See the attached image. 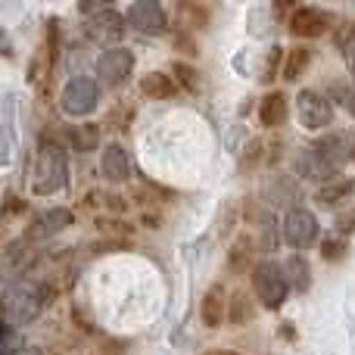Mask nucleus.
I'll return each instance as SVG.
<instances>
[{
    "mask_svg": "<svg viewBox=\"0 0 355 355\" xmlns=\"http://www.w3.org/2000/svg\"><path fill=\"white\" fill-rule=\"evenodd\" d=\"M47 296L50 293L44 284L31 281V277H19V281H12L10 287L3 290L0 306H3V315L10 324H28V321H35L37 315L44 312Z\"/></svg>",
    "mask_w": 355,
    "mask_h": 355,
    "instance_id": "obj_1",
    "label": "nucleus"
},
{
    "mask_svg": "<svg viewBox=\"0 0 355 355\" xmlns=\"http://www.w3.org/2000/svg\"><path fill=\"white\" fill-rule=\"evenodd\" d=\"M66 181H69L66 153H62L60 144L44 141L41 150H37V162H35V193H41V196L56 193L60 187H66Z\"/></svg>",
    "mask_w": 355,
    "mask_h": 355,
    "instance_id": "obj_2",
    "label": "nucleus"
},
{
    "mask_svg": "<svg viewBox=\"0 0 355 355\" xmlns=\"http://www.w3.org/2000/svg\"><path fill=\"white\" fill-rule=\"evenodd\" d=\"M252 290H256L259 302H262L265 309H281L284 300H287L290 284L277 262H259L256 268H252Z\"/></svg>",
    "mask_w": 355,
    "mask_h": 355,
    "instance_id": "obj_3",
    "label": "nucleus"
},
{
    "mask_svg": "<svg viewBox=\"0 0 355 355\" xmlns=\"http://www.w3.org/2000/svg\"><path fill=\"white\" fill-rule=\"evenodd\" d=\"M60 103H62V110H66L69 116H91V112L97 110V103H100L97 81H91L87 75H78V78L66 81Z\"/></svg>",
    "mask_w": 355,
    "mask_h": 355,
    "instance_id": "obj_4",
    "label": "nucleus"
},
{
    "mask_svg": "<svg viewBox=\"0 0 355 355\" xmlns=\"http://www.w3.org/2000/svg\"><path fill=\"white\" fill-rule=\"evenodd\" d=\"M296 112H300L302 128H309V131H321V128H327V125L334 122L331 100L321 97V94L312 91V87L300 91V97H296Z\"/></svg>",
    "mask_w": 355,
    "mask_h": 355,
    "instance_id": "obj_5",
    "label": "nucleus"
},
{
    "mask_svg": "<svg viewBox=\"0 0 355 355\" xmlns=\"http://www.w3.org/2000/svg\"><path fill=\"white\" fill-rule=\"evenodd\" d=\"M131 69H135V56H131L128 47H110L100 53L97 60V78L103 81L106 87H122L128 81Z\"/></svg>",
    "mask_w": 355,
    "mask_h": 355,
    "instance_id": "obj_6",
    "label": "nucleus"
},
{
    "mask_svg": "<svg viewBox=\"0 0 355 355\" xmlns=\"http://www.w3.org/2000/svg\"><path fill=\"white\" fill-rule=\"evenodd\" d=\"M284 240H287L293 250H306V246L315 243V237H318V218H315L309 209H290L287 215H284Z\"/></svg>",
    "mask_w": 355,
    "mask_h": 355,
    "instance_id": "obj_7",
    "label": "nucleus"
},
{
    "mask_svg": "<svg viewBox=\"0 0 355 355\" xmlns=\"http://www.w3.org/2000/svg\"><path fill=\"white\" fill-rule=\"evenodd\" d=\"M125 19H128L131 28L144 31V35H159V31H166V12H162V6L156 3V0H137Z\"/></svg>",
    "mask_w": 355,
    "mask_h": 355,
    "instance_id": "obj_8",
    "label": "nucleus"
},
{
    "mask_svg": "<svg viewBox=\"0 0 355 355\" xmlns=\"http://www.w3.org/2000/svg\"><path fill=\"white\" fill-rule=\"evenodd\" d=\"M327 12L324 10H315V6H300V10H293V16H290V31L300 37H318L327 31Z\"/></svg>",
    "mask_w": 355,
    "mask_h": 355,
    "instance_id": "obj_9",
    "label": "nucleus"
},
{
    "mask_svg": "<svg viewBox=\"0 0 355 355\" xmlns=\"http://www.w3.org/2000/svg\"><path fill=\"white\" fill-rule=\"evenodd\" d=\"M337 172L340 168H334L315 147H306L300 156H296V175L309 178V181H334Z\"/></svg>",
    "mask_w": 355,
    "mask_h": 355,
    "instance_id": "obj_10",
    "label": "nucleus"
},
{
    "mask_svg": "<svg viewBox=\"0 0 355 355\" xmlns=\"http://www.w3.org/2000/svg\"><path fill=\"white\" fill-rule=\"evenodd\" d=\"M72 221H75V215L69 212V209H47V212L35 221V227L28 231V237L31 240H47V237H53V234L66 231Z\"/></svg>",
    "mask_w": 355,
    "mask_h": 355,
    "instance_id": "obj_11",
    "label": "nucleus"
},
{
    "mask_svg": "<svg viewBox=\"0 0 355 355\" xmlns=\"http://www.w3.org/2000/svg\"><path fill=\"white\" fill-rule=\"evenodd\" d=\"M100 172H103V178H110V181H128V175H131L128 153L119 144H110L103 150V156H100Z\"/></svg>",
    "mask_w": 355,
    "mask_h": 355,
    "instance_id": "obj_12",
    "label": "nucleus"
},
{
    "mask_svg": "<svg viewBox=\"0 0 355 355\" xmlns=\"http://www.w3.org/2000/svg\"><path fill=\"white\" fill-rule=\"evenodd\" d=\"M225 312H227V300H225V290L215 284V287L206 290L202 296V306H200V315H202V324L206 327H218L225 321Z\"/></svg>",
    "mask_w": 355,
    "mask_h": 355,
    "instance_id": "obj_13",
    "label": "nucleus"
},
{
    "mask_svg": "<svg viewBox=\"0 0 355 355\" xmlns=\"http://www.w3.org/2000/svg\"><path fill=\"white\" fill-rule=\"evenodd\" d=\"M259 119H262L265 128H281L284 119H287V97L281 91L265 94V100L259 103Z\"/></svg>",
    "mask_w": 355,
    "mask_h": 355,
    "instance_id": "obj_14",
    "label": "nucleus"
},
{
    "mask_svg": "<svg viewBox=\"0 0 355 355\" xmlns=\"http://www.w3.org/2000/svg\"><path fill=\"white\" fill-rule=\"evenodd\" d=\"M141 94L147 100H168L175 94V81L166 72H150L141 78Z\"/></svg>",
    "mask_w": 355,
    "mask_h": 355,
    "instance_id": "obj_15",
    "label": "nucleus"
},
{
    "mask_svg": "<svg viewBox=\"0 0 355 355\" xmlns=\"http://www.w3.org/2000/svg\"><path fill=\"white\" fill-rule=\"evenodd\" d=\"M122 31V16H119L116 10H100L91 16V22H87V35L91 37H112Z\"/></svg>",
    "mask_w": 355,
    "mask_h": 355,
    "instance_id": "obj_16",
    "label": "nucleus"
},
{
    "mask_svg": "<svg viewBox=\"0 0 355 355\" xmlns=\"http://www.w3.org/2000/svg\"><path fill=\"white\" fill-rule=\"evenodd\" d=\"M100 144V125L85 122V125H72L69 128V147L78 150V153H91Z\"/></svg>",
    "mask_w": 355,
    "mask_h": 355,
    "instance_id": "obj_17",
    "label": "nucleus"
},
{
    "mask_svg": "<svg viewBox=\"0 0 355 355\" xmlns=\"http://www.w3.org/2000/svg\"><path fill=\"white\" fill-rule=\"evenodd\" d=\"M309 62H312V50H309V47H293L287 56H284L281 75H284L287 81L302 78V75H306V69H309Z\"/></svg>",
    "mask_w": 355,
    "mask_h": 355,
    "instance_id": "obj_18",
    "label": "nucleus"
},
{
    "mask_svg": "<svg viewBox=\"0 0 355 355\" xmlns=\"http://www.w3.org/2000/svg\"><path fill=\"white\" fill-rule=\"evenodd\" d=\"M284 275H287V284L296 290H309V265L306 259L293 256L287 265H284Z\"/></svg>",
    "mask_w": 355,
    "mask_h": 355,
    "instance_id": "obj_19",
    "label": "nucleus"
},
{
    "mask_svg": "<svg viewBox=\"0 0 355 355\" xmlns=\"http://www.w3.org/2000/svg\"><path fill=\"white\" fill-rule=\"evenodd\" d=\"M290 196H296V187L290 184V178H271L268 187H265V200L268 202H284Z\"/></svg>",
    "mask_w": 355,
    "mask_h": 355,
    "instance_id": "obj_20",
    "label": "nucleus"
},
{
    "mask_svg": "<svg viewBox=\"0 0 355 355\" xmlns=\"http://www.w3.org/2000/svg\"><path fill=\"white\" fill-rule=\"evenodd\" d=\"M355 193V181H331L327 187H321L318 200L321 202H337V200H346V196Z\"/></svg>",
    "mask_w": 355,
    "mask_h": 355,
    "instance_id": "obj_21",
    "label": "nucleus"
},
{
    "mask_svg": "<svg viewBox=\"0 0 355 355\" xmlns=\"http://www.w3.org/2000/svg\"><path fill=\"white\" fill-rule=\"evenodd\" d=\"M227 302H231V312H227L231 324H246V321H252V306L243 293H234Z\"/></svg>",
    "mask_w": 355,
    "mask_h": 355,
    "instance_id": "obj_22",
    "label": "nucleus"
},
{
    "mask_svg": "<svg viewBox=\"0 0 355 355\" xmlns=\"http://www.w3.org/2000/svg\"><path fill=\"white\" fill-rule=\"evenodd\" d=\"M250 252H252V243L250 240H237L234 243V250H231V259H227V268L231 271H237V268H246L250 265Z\"/></svg>",
    "mask_w": 355,
    "mask_h": 355,
    "instance_id": "obj_23",
    "label": "nucleus"
},
{
    "mask_svg": "<svg viewBox=\"0 0 355 355\" xmlns=\"http://www.w3.org/2000/svg\"><path fill=\"white\" fill-rule=\"evenodd\" d=\"M262 156H265V153H262V141H250V147H246L243 159H240V168H246V172H250V168L256 166Z\"/></svg>",
    "mask_w": 355,
    "mask_h": 355,
    "instance_id": "obj_24",
    "label": "nucleus"
},
{
    "mask_svg": "<svg viewBox=\"0 0 355 355\" xmlns=\"http://www.w3.org/2000/svg\"><path fill=\"white\" fill-rule=\"evenodd\" d=\"M321 256L327 259V262H337V259H343L346 256V243L343 240H324V243H321Z\"/></svg>",
    "mask_w": 355,
    "mask_h": 355,
    "instance_id": "obj_25",
    "label": "nucleus"
},
{
    "mask_svg": "<svg viewBox=\"0 0 355 355\" xmlns=\"http://www.w3.org/2000/svg\"><path fill=\"white\" fill-rule=\"evenodd\" d=\"M175 72H178V81H181L187 91H193L196 87V69H190L187 62H175Z\"/></svg>",
    "mask_w": 355,
    "mask_h": 355,
    "instance_id": "obj_26",
    "label": "nucleus"
},
{
    "mask_svg": "<svg viewBox=\"0 0 355 355\" xmlns=\"http://www.w3.org/2000/svg\"><path fill=\"white\" fill-rule=\"evenodd\" d=\"M340 47H343V56H346V66L352 69V75H355V28L346 31V37L340 41Z\"/></svg>",
    "mask_w": 355,
    "mask_h": 355,
    "instance_id": "obj_27",
    "label": "nucleus"
},
{
    "mask_svg": "<svg viewBox=\"0 0 355 355\" xmlns=\"http://www.w3.org/2000/svg\"><path fill=\"white\" fill-rule=\"evenodd\" d=\"M337 231H343V234L355 231V209H346V212L337 215Z\"/></svg>",
    "mask_w": 355,
    "mask_h": 355,
    "instance_id": "obj_28",
    "label": "nucleus"
},
{
    "mask_svg": "<svg viewBox=\"0 0 355 355\" xmlns=\"http://www.w3.org/2000/svg\"><path fill=\"white\" fill-rule=\"evenodd\" d=\"M0 56H10V37L3 28H0Z\"/></svg>",
    "mask_w": 355,
    "mask_h": 355,
    "instance_id": "obj_29",
    "label": "nucleus"
},
{
    "mask_svg": "<svg viewBox=\"0 0 355 355\" xmlns=\"http://www.w3.org/2000/svg\"><path fill=\"white\" fill-rule=\"evenodd\" d=\"M343 94H346V106L355 112V87H352V91H343Z\"/></svg>",
    "mask_w": 355,
    "mask_h": 355,
    "instance_id": "obj_30",
    "label": "nucleus"
},
{
    "mask_svg": "<svg viewBox=\"0 0 355 355\" xmlns=\"http://www.w3.org/2000/svg\"><path fill=\"white\" fill-rule=\"evenodd\" d=\"M202 355H237V352H231V349H212V352H202Z\"/></svg>",
    "mask_w": 355,
    "mask_h": 355,
    "instance_id": "obj_31",
    "label": "nucleus"
}]
</instances>
